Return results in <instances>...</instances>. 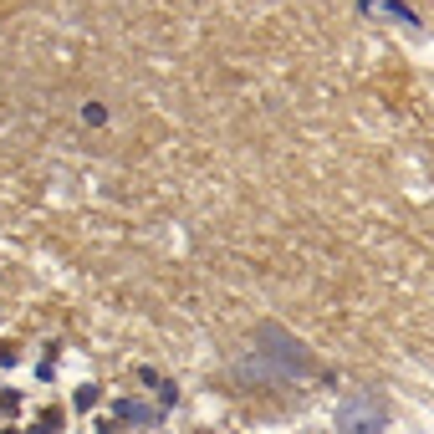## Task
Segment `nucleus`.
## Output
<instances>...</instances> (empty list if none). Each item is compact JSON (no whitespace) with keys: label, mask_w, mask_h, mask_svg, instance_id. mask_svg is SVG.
<instances>
[{"label":"nucleus","mask_w":434,"mask_h":434,"mask_svg":"<svg viewBox=\"0 0 434 434\" xmlns=\"http://www.w3.org/2000/svg\"><path fill=\"white\" fill-rule=\"evenodd\" d=\"M82 117H87L92 128H102V123H108V108H102V102H87V108H82Z\"/></svg>","instance_id":"1"},{"label":"nucleus","mask_w":434,"mask_h":434,"mask_svg":"<svg viewBox=\"0 0 434 434\" xmlns=\"http://www.w3.org/2000/svg\"><path fill=\"white\" fill-rule=\"evenodd\" d=\"M117 414H123V419H149V409H143V404H128V399L117 404Z\"/></svg>","instance_id":"2"},{"label":"nucleus","mask_w":434,"mask_h":434,"mask_svg":"<svg viewBox=\"0 0 434 434\" xmlns=\"http://www.w3.org/2000/svg\"><path fill=\"white\" fill-rule=\"evenodd\" d=\"M97 404V388H77V409H92Z\"/></svg>","instance_id":"3"},{"label":"nucleus","mask_w":434,"mask_h":434,"mask_svg":"<svg viewBox=\"0 0 434 434\" xmlns=\"http://www.w3.org/2000/svg\"><path fill=\"white\" fill-rule=\"evenodd\" d=\"M0 363H16V348L10 343H0Z\"/></svg>","instance_id":"4"}]
</instances>
